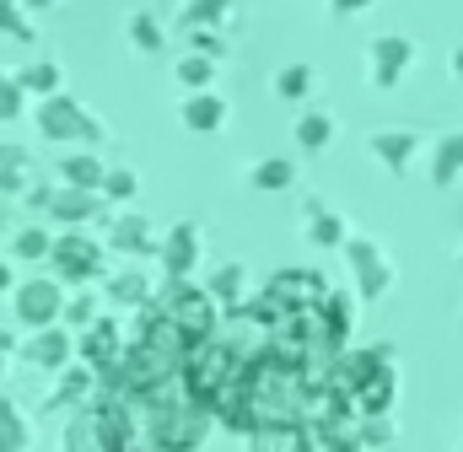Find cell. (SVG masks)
Segmentation results:
<instances>
[{"instance_id": "cell-19", "label": "cell", "mask_w": 463, "mask_h": 452, "mask_svg": "<svg viewBox=\"0 0 463 452\" xmlns=\"http://www.w3.org/2000/svg\"><path fill=\"white\" fill-rule=\"evenodd\" d=\"M184 124H189L194 135H216V129L227 124V103H222L216 92H189V103H184Z\"/></svg>"}, {"instance_id": "cell-38", "label": "cell", "mask_w": 463, "mask_h": 452, "mask_svg": "<svg viewBox=\"0 0 463 452\" xmlns=\"http://www.w3.org/2000/svg\"><path fill=\"white\" fill-rule=\"evenodd\" d=\"M194 54L216 60V54H222V38H216V33H194Z\"/></svg>"}, {"instance_id": "cell-27", "label": "cell", "mask_w": 463, "mask_h": 452, "mask_svg": "<svg viewBox=\"0 0 463 452\" xmlns=\"http://www.w3.org/2000/svg\"><path fill=\"white\" fill-rule=\"evenodd\" d=\"M205 291H211L216 307H237V297H242V264H222V269L205 280Z\"/></svg>"}, {"instance_id": "cell-31", "label": "cell", "mask_w": 463, "mask_h": 452, "mask_svg": "<svg viewBox=\"0 0 463 452\" xmlns=\"http://www.w3.org/2000/svg\"><path fill=\"white\" fill-rule=\"evenodd\" d=\"M129 38H135V49L162 54V27H156V16H151V11H140V16L129 22Z\"/></svg>"}, {"instance_id": "cell-23", "label": "cell", "mask_w": 463, "mask_h": 452, "mask_svg": "<svg viewBox=\"0 0 463 452\" xmlns=\"http://www.w3.org/2000/svg\"><path fill=\"white\" fill-rule=\"evenodd\" d=\"M463 173V129L437 140V156H431V184H453Z\"/></svg>"}, {"instance_id": "cell-11", "label": "cell", "mask_w": 463, "mask_h": 452, "mask_svg": "<svg viewBox=\"0 0 463 452\" xmlns=\"http://www.w3.org/2000/svg\"><path fill=\"white\" fill-rule=\"evenodd\" d=\"M65 452H118L92 399H87V410H81V415H76V420L65 426Z\"/></svg>"}, {"instance_id": "cell-4", "label": "cell", "mask_w": 463, "mask_h": 452, "mask_svg": "<svg viewBox=\"0 0 463 452\" xmlns=\"http://www.w3.org/2000/svg\"><path fill=\"white\" fill-rule=\"evenodd\" d=\"M38 129L54 135V140H103V124L81 108L76 98H65V92L43 98V108H38Z\"/></svg>"}, {"instance_id": "cell-20", "label": "cell", "mask_w": 463, "mask_h": 452, "mask_svg": "<svg viewBox=\"0 0 463 452\" xmlns=\"http://www.w3.org/2000/svg\"><path fill=\"white\" fill-rule=\"evenodd\" d=\"M307 237H313L318 248H345L350 242L345 216H335V211H324L318 200H307Z\"/></svg>"}, {"instance_id": "cell-33", "label": "cell", "mask_w": 463, "mask_h": 452, "mask_svg": "<svg viewBox=\"0 0 463 452\" xmlns=\"http://www.w3.org/2000/svg\"><path fill=\"white\" fill-rule=\"evenodd\" d=\"M227 5H232V0H189V11H184V22H189V27L200 33L205 22H222V16H227Z\"/></svg>"}, {"instance_id": "cell-15", "label": "cell", "mask_w": 463, "mask_h": 452, "mask_svg": "<svg viewBox=\"0 0 463 452\" xmlns=\"http://www.w3.org/2000/svg\"><path fill=\"white\" fill-rule=\"evenodd\" d=\"M415 151H420V135H410V129H383V135H372V156H377L383 167H393V173H404Z\"/></svg>"}, {"instance_id": "cell-8", "label": "cell", "mask_w": 463, "mask_h": 452, "mask_svg": "<svg viewBox=\"0 0 463 452\" xmlns=\"http://www.w3.org/2000/svg\"><path fill=\"white\" fill-rule=\"evenodd\" d=\"M162 269H167V280H189L194 275V264H200V226L194 221H178L167 237H162Z\"/></svg>"}, {"instance_id": "cell-32", "label": "cell", "mask_w": 463, "mask_h": 452, "mask_svg": "<svg viewBox=\"0 0 463 452\" xmlns=\"http://www.w3.org/2000/svg\"><path fill=\"white\" fill-rule=\"evenodd\" d=\"M135 189H140V178H135L129 167H114V173H103V189H98V194L118 205V200H135Z\"/></svg>"}, {"instance_id": "cell-34", "label": "cell", "mask_w": 463, "mask_h": 452, "mask_svg": "<svg viewBox=\"0 0 463 452\" xmlns=\"http://www.w3.org/2000/svg\"><path fill=\"white\" fill-rule=\"evenodd\" d=\"M16 253H22V259H49V253H54V237L38 231V226H27V231L16 237Z\"/></svg>"}, {"instance_id": "cell-29", "label": "cell", "mask_w": 463, "mask_h": 452, "mask_svg": "<svg viewBox=\"0 0 463 452\" xmlns=\"http://www.w3.org/2000/svg\"><path fill=\"white\" fill-rule=\"evenodd\" d=\"M211 76H216V60H205V54H184L178 60V81L189 92H211Z\"/></svg>"}, {"instance_id": "cell-9", "label": "cell", "mask_w": 463, "mask_h": 452, "mask_svg": "<svg viewBox=\"0 0 463 452\" xmlns=\"http://www.w3.org/2000/svg\"><path fill=\"white\" fill-rule=\"evenodd\" d=\"M269 297H280L286 307H318V302L329 297V280H324L318 269H280V275L269 280Z\"/></svg>"}, {"instance_id": "cell-2", "label": "cell", "mask_w": 463, "mask_h": 452, "mask_svg": "<svg viewBox=\"0 0 463 452\" xmlns=\"http://www.w3.org/2000/svg\"><path fill=\"white\" fill-rule=\"evenodd\" d=\"M167 318H173V329L189 339V350H200L205 339H216V324H222V307L211 302V291L205 286H189V280H167L162 286V297H151Z\"/></svg>"}, {"instance_id": "cell-5", "label": "cell", "mask_w": 463, "mask_h": 452, "mask_svg": "<svg viewBox=\"0 0 463 452\" xmlns=\"http://www.w3.org/2000/svg\"><path fill=\"white\" fill-rule=\"evenodd\" d=\"M16 318L33 324V329H54V324L65 318V291H60V280H54V275L27 280V286L16 291Z\"/></svg>"}, {"instance_id": "cell-14", "label": "cell", "mask_w": 463, "mask_h": 452, "mask_svg": "<svg viewBox=\"0 0 463 452\" xmlns=\"http://www.w3.org/2000/svg\"><path fill=\"white\" fill-rule=\"evenodd\" d=\"M410 60H415V43H410V38H377V43H372V81H377V87H393Z\"/></svg>"}, {"instance_id": "cell-26", "label": "cell", "mask_w": 463, "mask_h": 452, "mask_svg": "<svg viewBox=\"0 0 463 452\" xmlns=\"http://www.w3.org/2000/svg\"><path fill=\"white\" fill-rule=\"evenodd\" d=\"M248 178H253V189H269V194H275V189H291L297 167H291V156H264Z\"/></svg>"}, {"instance_id": "cell-28", "label": "cell", "mask_w": 463, "mask_h": 452, "mask_svg": "<svg viewBox=\"0 0 463 452\" xmlns=\"http://www.w3.org/2000/svg\"><path fill=\"white\" fill-rule=\"evenodd\" d=\"M329 140H335V118H329V113H302V118H297V146L324 151Z\"/></svg>"}, {"instance_id": "cell-10", "label": "cell", "mask_w": 463, "mask_h": 452, "mask_svg": "<svg viewBox=\"0 0 463 452\" xmlns=\"http://www.w3.org/2000/svg\"><path fill=\"white\" fill-rule=\"evenodd\" d=\"M313 318H318V329H324V355H345L350 324H355V313H350V297H345V291H329V297L313 307Z\"/></svg>"}, {"instance_id": "cell-39", "label": "cell", "mask_w": 463, "mask_h": 452, "mask_svg": "<svg viewBox=\"0 0 463 452\" xmlns=\"http://www.w3.org/2000/svg\"><path fill=\"white\" fill-rule=\"evenodd\" d=\"M16 108H22V98H16V87H11V81H0V118H11Z\"/></svg>"}, {"instance_id": "cell-3", "label": "cell", "mask_w": 463, "mask_h": 452, "mask_svg": "<svg viewBox=\"0 0 463 452\" xmlns=\"http://www.w3.org/2000/svg\"><path fill=\"white\" fill-rule=\"evenodd\" d=\"M49 259H54V280H65V286H87V280L103 275V248L92 237H81V231L54 237V253Z\"/></svg>"}, {"instance_id": "cell-12", "label": "cell", "mask_w": 463, "mask_h": 452, "mask_svg": "<svg viewBox=\"0 0 463 452\" xmlns=\"http://www.w3.org/2000/svg\"><path fill=\"white\" fill-rule=\"evenodd\" d=\"M71 355H76V339L65 334L60 324H54V329H38V334L27 339V361H33V366H43V372H65V366H71Z\"/></svg>"}, {"instance_id": "cell-36", "label": "cell", "mask_w": 463, "mask_h": 452, "mask_svg": "<svg viewBox=\"0 0 463 452\" xmlns=\"http://www.w3.org/2000/svg\"><path fill=\"white\" fill-rule=\"evenodd\" d=\"M65 324H76V329H92V324H98V302L81 291L76 302H65Z\"/></svg>"}, {"instance_id": "cell-13", "label": "cell", "mask_w": 463, "mask_h": 452, "mask_svg": "<svg viewBox=\"0 0 463 452\" xmlns=\"http://www.w3.org/2000/svg\"><path fill=\"white\" fill-rule=\"evenodd\" d=\"M253 452H313V437L302 420H264L253 431Z\"/></svg>"}, {"instance_id": "cell-30", "label": "cell", "mask_w": 463, "mask_h": 452, "mask_svg": "<svg viewBox=\"0 0 463 452\" xmlns=\"http://www.w3.org/2000/svg\"><path fill=\"white\" fill-rule=\"evenodd\" d=\"M307 87H313V71H307V65H286V71L275 76V92H280L286 103H297V98H307Z\"/></svg>"}, {"instance_id": "cell-7", "label": "cell", "mask_w": 463, "mask_h": 452, "mask_svg": "<svg viewBox=\"0 0 463 452\" xmlns=\"http://www.w3.org/2000/svg\"><path fill=\"white\" fill-rule=\"evenodd\" d=\"M76 355L98 372V382L103 377H114V366H118V355H124V344H118V324L114 318H98L87 334L76 339Z\"/></svg>"}, {"instance_id": "cell-1", "label": "cell", "mask_w": 463, "mask_h": 452, "mask_svg": "<svg viewBox=\"0 0 463 452\" xmlns=\"http://www.w3.org/2000/svg\"><path fill=\"white\" fill-rule=\"evenodd\" d=\"M237 372H242V350H232L222 339H205L200 350H189V361H184V372H178L184 399L216 420V404H222V393L237 382Z\"/></svg>"}, {"instance_id": "cell-22", "label": "cell", "mask_w": 463, "mask_h": 452, "mask_svg": "<svg viewBox=\"0 0 463 452\" xmlns=\"http://www.w3.org/2000/svg\"><path fill=\"white\" fill-rule=\"evenodd\" d=\"M103 173H109V167H103L98 156H87V151L60 162V178H65L71 189H87V194H98V189H103Z\"/></svg>"}, {"instance_id": "cell-24", "label": "cell", "mask_w": 463, "mask_h": 452, "mask_svg": "<svg viewBox=\"0 0 463 452\" xmlns=\"http://www.w3.org/2000/svg\"><path fill=\"white\" fill-rule=\"evenodd\" d=\"M109 302H118V307H146L151 302V280L135 275V269H124V275L109 280Z\"/></svg>"}, {"instance_id": "cell-43", "label": "cell", "mask_w": 463, "mask_h": 452, "mask_svg": "<svg viewBox=\"0 0 463 452\" xmlns=\"http://www.w3.org/2000/svg\"><path fill=\"white\" fill-rule=\"evenodd\" d=\"M5 286H11V275H5V264H0V291H5Z\"/></svg>"}, {"instance_id": "cell-41", "label": "cell", "mask_w": 463, "mask_h": 452, "mask_svg": "<svg viewBox=\"0 0 463 452\" xmlns=\"http://www.w3.org/2000/svg\"><path fill=\"white\" fill-rule=\"evenodd\" d=\"M335 11H361V5H372V0H329Z\"/></svg>"}, {"instance_id": "cell-37", "label": "cell", "mask_w": 463, "mask_h": 452, "mask_svg": "<svg viewBox=\"0 0 463 452\" xmlns=\"http://www.w3.org/2000/svg\"><path fill=\"white\" fill-rule=\"evenodd\" d=\"M355 442H361V447H388V442H393V426H388V415H383V420H366Z\"/></svg>"}, {"instance_id": "cell-25", "label": "cell", "mask_w": 463, "mask_h": 452, "mask_svg": "<svg viewBox=\"0 0 463 452\" xmlns=\"http://www.w3.org/2000/svg\"><path fill=\"white\" fill-rule=\"evenodd\" d=\"M27 442H33V437H27L22 410H16L11 399H0V452H33Z\"/></svg>"}, {"instance_id": "cell-17", "label": "cell", "mask_w": 463, "mask_h": 452, "mask_svg": "<svg viewBox=\"0 0 463 452\" xmlns=\"http://www.w3.org/2000/svg\"><path fill=\"white\" fill-rule=\"evenodd\" d=\"M393 393H399V377H393V366H383V372H377V377H372L355 399H350V404H355L366 420H383V415L393 410Z\"/></svg>"}, {"instance_id": "cell-18", "label": "cell", "mask_w": 463, "mask_h": 452, "mask_svg": "<svg viewBox=\"0 0 463 452\" xmlns=\"http://www.w3.org/2000/svg\"><path fill=\"white\" fill-rule=\"evenodd\" d=\"M109 242H114L118 253H156V248H162V237L151 231L146 216H118L114 231H109Z\"/></svg>"}, {"instance_id": "cell-21", "label": "cell", "mask_w": 463, "mask_h": 452, "mask_svg": "<svg viewBox=\"0 0 463 452\" xmlns=\"http://www.w3.org/2000/svg\"><path fill=\"white\" fill-rule=\"evenodd\" d=\"M49 211H54L60 221H92V216L103 211V194H87V189H60V194L49 200Z\"/></svg>"}, {"instance_id": "cell-35", "label": "cell", "mask_w": 463, "mask_h": 452, "mask_svg": "<svg viewBox=\"0 0 463 452\" xmlns=\"http://www.w3.org/2000/svg\"><path fill=\"white\" fill-rule=\"evenodd\" d=\"M22 87H27V92H49V98H54L60 71H54V65H27V71H22Z\"/></svg>"}, {"instance_id": "cell-6", "label": "cell", "mask_w": 463, "mask_h": 452, "mask_svg": "<svg viewBox=\"0 0 463 452\" xmlns=\"http://www.w3.org/2000/svg\"><path fill=\"white\" fill-rule=\"evenodd\" d=\"M345 259H350V269H355V291H361V302H377V297L393 286V269H388V259H383V248H377V242L350 237Z\"/></svg>"}, {"instance_id": "cell-42", "label": "cell", "mask_w": 463, "mask_h": 452, "mask_svg": "<svg viewBox=\"0 0 463 452\" xmlns=\"http://www.w3.org/2000/svg\"><path fill=\"white\" fill-rule=\"evenodd\" d=\"M453 76H458V81H463V49H458V54H453Z\"/></svg>"}, {"instance_id": "cell-16", "label": "cell", "mask_w": 463, "mask_h": 452, "mask_svg": "<svg viewBox=\"0 0 463 452\" xmlns=\"http://www.w3.org/2000/svg\"><path fill=\"white\" fill-rule=\"evenodd\" d=\"M92 388H98V372H92V366H65V372H60V382H54V393H49V410L87 404V399H92Z\"/></svg>"}, {"instance_id": "cell-40", "label": "cell", "mask_w": 463, "mask_h": 452, "mask_svg": "<svg viewBox=\"0 0 463 452\" xmlns=\"http://www.w3.org/2000/svg\"><path fill=\"white\" fill-rule=\"evenodd\" d=\"M0 27H5V33H27V27L16 22V11H11V0H0Z\"/></svg>"}]
</instances>
